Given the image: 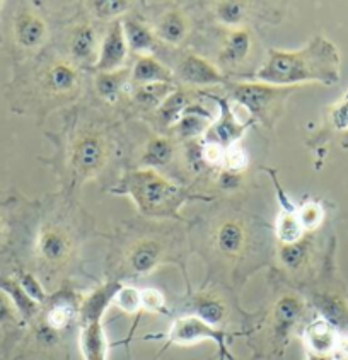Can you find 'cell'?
<instances>
[{
  "mask_svg": "<svg viewBox=\"0 0 348 360\" xmlns=\"http://www.w3.org/2000/svg\"><path fill=\"white\" fill-rule=\"evenodd\" d=\"M79 345H81L84 360H106L108 340L101 319L81 323Z\"/></svg>",
  "mask_w": 348,
  "mask_h": 360,
  "instance_id": "2e32d148",
  "label": "cell"
},
{
  "mask_svg": "<svg viewBox=\"0 0 348 360\" xmlns=\"http://www.w3.org/2000/svg\"><path fill=\"white\" fill-rule=\"evenodd\" d=\"M191 307H193L195 316L203 319L209 325L217 328L224 325L227 319V306L221 295L215 292H200L191 299Z\"/></svg>",
  "mask_w": 348,
  "mask_h": 360,
  "instance_id": "44dd1931",
  "label": "cell"
},
{
  "mask_svg": "<svg viewBox=\"0 0 348 360\" xmlns=\"http://www.w3.org/2000/svg\"><path fill=\"white\" fill-rule=\"evenodd\" d=\"M164 244L159 239L143 238L134 244L127 253V266L131 274L147 275L161 265Z\"/></svg>",
  "mask_w": 348,
  "mask_h": 360,
  "instance_id": "4fadbf2b",
  "label": "cell"
},
{
  "mask_svg": "<svg viewBox=\"0 0 348 360\" xmlns=\"http://www.w3.org/2000/svg\"><path fill=\"white\" fill-rule=\"evenodd\" d=\"M299 222L304 231H313L323 222V209L314 202H307L297 210Z\"/></svg>",
  "mask_w": 348,
  "mask_h": 360,
  "instance_id": "d590c367",
  "label": "cell"
},
{
  "mask_svg": "<svg viewBox=\"0 0 348 360\" xmlns=\"http://www.w3.org/2000/svg\"><path fill=\"white\" fill-rule=\"evenodd\" d=\"M113 304L123 313L134 314L138 309H142V301H140V290L135 287H120L118 292L115 294Z\"/></svg>",
  "mask_w": 348,
  "mask_h": 360,
  "instance_id": "836d02e7",
  "label": "cell"
},
{
  "mask_svg": "<svg viewBox=\"0 0 348 360\" xmlns=\"http://www.w3.org/2000/svg\"><path fill=\"white\" fill-rule=\"evenodd\" d=\"M193 103H191V94L188 91H179L176 89L174 93H171L166 99L162 101V105L159 106L157 117L161 120L162 125L173 128L179 120L183 118V115L186 113V110Z\"/></svg>",
  "mask_w": 348,
  "mask_h": 360,
  "instance_id": "d4e9b609",
  "label": "cell"
},
{
  "mask_svg": "<svg viewBox=\"0 0 348 360\" xmlns=\"http://www.w3.org/2000/svg\"><path fill=\"white\" fill-rule=\"evenodd\" d=\"M215 18L226 26H239L247 15V6L244 2H217L215 4Z\"/></svg>",
  "mask_w": 348,
  "mask_h": 360,
  "instance_id": "d6a6232c",
  "label": "cell"
},
{
  "mask_svg": "<svg viewBox=\"0 0 348 360\" xmlns=\"http://www.w3.org/2000/svg\"><path fill=\"white\" fill-rule=\"evenodd\" d=\"M190 24L186 15L179 9H169L159 18L155 26V36L159 41L169 43V45H179L186 38Z\"/></svg>",
  "mask_w": 348,
  "mask_h": 360,
  "instance_id": "7402d4cb",
  "label": "cell"
},
{
  "mask_svg": "<svg viewBox=\"0 0 348 360\" xmlns=\"http://www.w3.org/2000/svg\"><path fill=\"white\" fill-rule=\"evenodd\" d=\"M19 316L18 309L14 307V304L9 299V295L6 292L0 290V330L2 328H9L14 326L19 323Z\"/></svg>",
  "mask_w": 348,
  "mask_h": 360,
  "instance_id": "74e56055",
  "label": "cell"
},
{
  "mask_svg": "<svg viewBox=\"0 0 348 360\" xmlns=\"http://www.w3.org/2000/svg\"><path fill=\"white\" fill-rule=\"evenodd\" d=\"M79 306L81 304H75L72 299H57L48 307L45 314V326L50 328L55 333L65 330L75 318H79Z\"/></svg>",
  "mask_w": 348,
  "mask_h": 360,
  "instance_id": "484cf974",
  "label": "cell"
},
{
  "mask_svg": "<svg viewBox=\"0 0 348 360\" xmlns=\"http://www.w3.org/2000/svg\"><path fill=\"white\" fill-rule=\"evenodd\" d=\"M7 233H9V221H7L6 212H4L2 207H0V244L6 241Z\"/></svg>",
  "mask_w": 348,
  "mask_h": 360,
  "instance_id": "7bdbcfd3",
  "label": "cell"
},
{
  "mask_svg": "<svg viewBox=\"0 0 348 360\" xmlns=\"http://www.w3.org/2000/svg\"><path fill=\"white\" fill-rule=\"evenodd\" d=\"M278 241L282 244H292L301 241L304 238V229L299 222L297 210H282L278 214L277 226H275Z\"/></svg>",
  "mask_w": 348,
  "mask_h": 360,
  "instance_id": "f546056e",
  "label": "cell"
},
{
  "mask_svg": "<svg viewBox=\"0 0 348 360\" xmlns=\"http://www.w3.org/2000/svg\"><path fill=\"white\" fill-rule=\"evenodd\" d=\"M254 79L268 86L290 87L302 82L335 84L340 79V57L333 43L316 36L307 46L295 51H268L266 62Z\"/></svg>",
  "mask_w": 348,
  "mask_h": 360,
  "instance_id": "6da1fadb",
  "label": "cell"
},
{
  "mask_svg": "<svg viewBox=\"0 0 348 360\" xmlns=\"http://www.w3.org/2000/svg\"><path fill=\"white\" fill-rule=\"evenodd\" d=\"M113 191L130 197L142 215L157 219H181L179 209L190 200L200 198L155 169L143 167L125 173Z\"/></svg>",
  "mask_w": 348,
  "mask_h": 360,
  "instance_id": "7a4b0ae2",
  "label": "cell"
},
{
  "mask_svg": "<svg viewBox=\"0 0 348 360\" xmlns=\"http://www.w3.org/2000/svg\"><path fill=\"white\" fill-rule=\"evenodd\" d=\"M307 360H333L331 355H316V354H307Z\"/></svg>",
  "mask_w": 348,
  "mask_h": 360,
  "instance_id": "ee69618b",
  "label": "cell"
},
{
  "mask_svg": "<svg viewBox=\"0 0 348 360\" xmlns=\"http://www.w3.org/2000/svg\"><path fill=\"white\" fill-rule=\"evenodd\" d=\"M174 155L173 142L166 137H154L147 142L146 150H143L142 159H140V166L143 169H155V167H162L171 162Z\"/></svg>",
  "mask_w": 348,
  "mask_h": 360,
  "instance_id": "4316f807",
  "label": "cell"
},
{
  "mask_svg": "<svg viewBox=\"0 0 348 360\" xmlns=\"http://www.w3.org/2000/svg\"><path fill=\"white\" fill-rule=\"evenodd\" d=\"M247 159L243 149H239L238 146H232L229 149H226V155H224V164L222 166L229 171H239L241 173L243 167L246 166Z\"/></svg>",
  "mask_w": 348,
  "mask_h": 360,
  "instance_id": "ab89813d",
  "label": "cell"
},
{
  "mask_svg": "<svg viewBox=\"0 0 348 360\" xmlns=\"http://www.w3.org/2000/svg\"><path fill=\"white\" fill-rule=\"evenodd\" d=\"M48 38V24L34 9L24 7L12 19V39L18 50L34 51L43 46Z\"/></svg>",
  "mask_w": 348,
  "mask_h": 360,
  "instance_id": "52a82bcc",
  "label": "cell"
},
{
  "mask_svg": "<svg viewBox=\"0 0 348 360\" xmlns=\"http://www.w3.org/2000/svg\"><path fill=\"white\" fill-rule=\"evenodd\" d=\"M79 75L74 63L65 60H53L38 72V86L41 93L50 98H65L74 94L79 87Z\"/></svg>",
  "mask_w": 348,
  "mask_h": 360,
  "instance_id": "8992f818",
  "label": "cell"
},
{
  "mask_svg": "<svg viewBox=\"0 0 348 360\" xmlns=\"http://www.w3.org/2000/svg\"><path fill=\"white\" fill-rule=\"evenodd\" d=\"M176 87L173 84L157 82V84H143V86L135 87L134 99L138 105L143 106H161L164 99L171 93H174Z\"/></svg>",
  "mask_w": 348,
  "mask_h": 360,
  "instance_id": "4dcf8cb0",
  "label": "cell"
},
{
  "mask_svg": "<svg viewBox=\"0 0 348 360\" xmlns=\"http://www.w3.org/2000/svg\"><path fill=\"white\" fill-rule=\"evenodd\" d=\"M128 53V45L123 33L122 21H113L108 27L105 39L99 48L98 60H96V70L99 74L103 72H116L125 63Z\"/></svg>",
  "mask_w": 348,
  "mask_h": 360,
  "instance_id": "9c48e42d",
  "label": "cell"
},
{
  "mask_svg": "<svg viewBox=\"0 0 348 360\" xmlns=\"http://www.w3.org/2000/svg\"><path fill=\"white\" fill-rule=\"evenodd\" d=\"M215 101L219 103V108H221V115H219V120H215L209 130H207L205 142L215 143V146L222 147V149H229V147L236 146V142L243 137L244 130L247 128V123H241L236 118V115L232 113L229 103L226 99L215 98Z\"/></svg>",
  "mask_w": 348,
  "mask_h": 360,
  "instance_id": "30bf717a",
  "label": "cell"
},
{
  "mask_svg": "<svg viewBox=\"0 0 348 360\" xmlns=\"http://www.w3.org/2000/svg\"><path fill=\"white\" fill-rule=\"evenodd\" d=\"M304 314V304L295 295H283L273 306L271 313V321H273V330L278 337H285L287 333L299 323Z\"/></svg>",
  "mask_w": 348,
  "mask_h": 360,
  "instance_id": "d6986e66",
  "label": "cell"
},
{
  "mask_svg": "<svg viewBox=\"0 0 348 360\" xmlns=\"http://www.w3.org/2000/svg\"><path fill=\"white\" fill-rule=\"evenodd\" d=\"M229 93L231 98L239 103L251 117L270 125V118H275L278 108L292 93V87L268 86L263 82H244L231 86Z\"/></svg>",
  "mask_w": 348,
  "mask_h": 360,
  "instance_id": "3957f363",
  "label": "cell"
},
{
  "mask_svg": "<svg viewBox=\"0 0 348 360\" xmlns=\"http://www.w3.org/2000/svg\"><path fill=\"white\" fill-rule=\"evenodd\" d=\"M0 290L6 292L9 295V299L14 304V307L18 309L19 316L26 321L36 318V314L39 313V304L34 302L30 295L24 292V289L19 285L18 278H9V277H0Z\"/></svg>",
  "mask_w": 348,
  "mask_h": 360,
  "instance_id": "cb8c5ba5",
  "label": "cell"
},
{
  "mask_svg": "<svg viewBox=\"0 0 348 360\" xmlns=\"http://www.w3.org/2000/svg\"><path fill=\"white\" fill-rule=\"evenodd\" d=\"M120 287H122V283L110 282L105 283L103 287H99V289H96L93 294L87 295V297L81 302V306H79V323L103 319L108 306L113 304V297Z\"/></svg>",
  "mask_w": 348,
  "mask_h": 360,
  "instance_id": "ac0fdd59",
  "label": "cell"
},
{
  "mask_svg": "<svg viewBox=\"0 0 348 360\" xmlns=\"http://www.w3.org/2000/svg\"><path fill=\"white\" fill-rule=\"evenodd\" d=\"M74 253V239L60 224L48 222L36 238V256L48 268H63Z\"/></svg>",
  "mask_w": 348,
  "mask_h": 360,
  "instance_id": "5b68a950",
  "label": "cell"
},
{
  "mask_svg": "<svg viewBox=\"0 0 348 360\" xmlns=\"http://www.w3.org/2000/svg\"><path fill=\"white\" fill-rule=\"evenodd\" d=\"M128 79V70L122 69L116 72H103L96 75V91L108 103H116V99L122 94Z\"/></svg>",
  "mask_w": 348,
  "mask_h": 360,
  "instance_id": "83f0119b",
  "label": "cell"
},
{
  "mask_svg": "<svg viewBox=\"0 0 348 360\" xmlns=\"http://www.w3.org/2000/svg\"><path fill=\"white\" fill-rule=\"evenodd\" d=\"M214 248L219 255L226 258H238L244 253L247 246V234L246 226L239 219H224L217 224L214 229Z\"/></svg>",
  "mask_w": 348,
  "mask_h": 360,
  "instance_id": "8fae6325",
  "label": "cell"
},
{
  "mask_svg": "<svg viewBox=\"0 0 348 360\" xmlns=\"http://www.w3.org/2000/svg\"><path fill=\"white\" fill-rule=\"evenodd\" d=\"M176 75L179 81H183L188 86H215V84L224 82V75L221 70L210 63L209 60L198 57V55H186L181 62L178 63Z\"/></svg>",
  "mask_w": 348,
  "mask_h": 360,
  "instance_id": "7c38bea8",
  "label": "cell"
},
{
  "mask_svg": "<svg viewBox=\"0 0 348 360\" xmlns=\"http://www.w3.org/2000/svg\"><path fill=\"white\" fill-rule=\"evenodd\" d=\"M18 282L24 289V292H26L34 302H38L39 306L46 301V290L43 289L41 282H39L33 274H30V271H21L18 277Z\"/></svg>",
  "mask_w": 348,
  "mask_h": 360,
  "instance_id": "8d00e7d4",
  "label": "cell"
},
{
  "mask_svg": "<svg viewBox=\"0 0 348 360\" xmlns=\"http://www.w3.org/2000/svg\"><path fill=\"white\" fill-rule=\"evenodd\" d=\"M316 304H318L319 311L328 323H335V325L348 323V307L342 299L335 297V295H323L316 301Z\"/></svg>",
  "mask_w": 348,
  "mask_h": 360,
  "instance_id": "1f68e13d",
  "label": "cell"
},
{
  "mask_svg": "<svg viewBox=\"0 0 348 360\" xmlns=\"http://www.w3.org/2000/svg\"><path fill=\"white\" fill-rule=\"evenodd\" d=\"M241 174H239V171H222L221 174H219V186L224 188V190H234V188H239L241 186Z\"/></svg>",
  "mask_w": 348,
  "mask_h": 360,
  "instance_id": "60d3db41",
  "label": "cell"
},
{
  "mask_svg": "<svg viewBox=\"0 0 348 360\" xmlns=\"http://www.w3.org/2000/svg\"><path fill=\"white\" fill-rule=\"evenodd\" d=\"M174 72L166 67L164 63L155 60L150 55L146 57H140L135 63L134 70H131V81L137 86H143V84H157V82H166L173 84Z\"/></svg>",
  "mask_w": 348,
  "mask_h": 360,
  "instance_id": "603a6c76",
  "label": "cell"
},
{
  "mask_svg": "<svg viewBox=\"0 0 348 360\" xmlns=\"http://www.w3.org/2000/svg\"><path fill=\"white\" fill-rule=\"evenodd\" d=\"M131 4L125 2V0H106V2L105 0H101V2H89L91 11H93L99 19L116 18V15L127 12Z\"/></svg>",
  "mask_w": 348,
  "mask_h": 360,
  "instance_id": "e575fe53",
  "label": "cell"
},
{
  "mask_svg": "<svg viewBox=\"0 0 348 360\" xmlns=\"http://www.w3.org/2000/svg\"><path fill=\"white\" fill-rule=\"evenodd\" d=\"M140 301H142V309L149 311V313H164L166 311L162 294L155 289L140 290Z\"/></svg>",
  "mask_w": 348,
  "mask_h": 360,
  "instance_id": "f35d334b",
  "label": "cell"
},
{
  "mask_svg": "<svg viewBox=\"0 0 348 360\" xmlns=\"http://www.w3.org/2000/svg\"><path fill=\"white\" fill-rule=\"evenodd\" d=\"M2 7H4V2H0V9H2Z\"/></svg>",
  "mask_w": 348,
  "mask_h": 360,
  "instance_id": "f6af8a7d",
  "label": "cell"
},
{
  "mask_svg": "<svg viewBox=\"0 0 348 360\" xmlns=\"http://www.w3.org/2000/svg\"><path fill=\"white\" fill-rule=\"evenodd\" d=\"M122 24L128 50L135 51V53H142V57L150 55L152 51L157 50L161 41H159V38L155 36V31H152L149 26H146V24L135 18L123 19Z\"/></svg>",
  "mask_w": 348,
  "mask_h": 360,
  "instance_id": "e0dca14e",
  "label": "cell"
},
{
  "mask_svg": "<svg viewBox=\"0 0 348 360\" xmlns=\"http://www.w3.org/2000/svg\"><path fill=\"white\" fill-rule=\"evenodd\" d=\"M335 354L337 357L348 360V337H338V343H337V349H335Z\"/></svg>",
  "mask_w": 348,
  "mask_h": 360,
  "instance_id": "b9f144b4",
  "label": "cell"
},
{
  "mask_svg": "<svg viewBox=\"0 0 348 360\" xmlns=\"http://www.w3.org/2000/svg\"><path fill=\"white\" fill-rule=\"evenodd\" d=\"M226 338L227 335L224 331L217 330L197 316H185V318L176 319L169 333H167V340L174 345H195L203 340H212V342L217 343L221 350H224Z\"/></svg>",
  "mask_w": 348,
  "mask_h": 360,
  "instance_id": "ba28073f",
  "label": "cell"
},
{
  "mask_svg": "<svg viewBox=\"0 0 348 360\" xmlns=\"http://www.w3.org/2000/svg\"><path fill=\"white\" fill-rule=\"evenodd\" d=\"M108 155H110V146L105 135L93 130L81 131L72 146V169L82 179L94 178L106 166Z\"/></svg>",
  "mask_w": 348,
  "mask_h": 360,
  "instance_id": "277c9868",
  "label": "cell"
},
{
  "mask_svg": "<svg viewBox=\"0 0 348 360\" xmlns=\"http://www.w3.org/2000/svg\"><path fill=\"white\" fill-rule=\"evenodd\" d=\"M304 342H306L307 354L331 355L337 349L338 335L333 325L326 319H316L304 331Z\"/></svg>",
  "mask_w": 348,
  "mask_h": 360,
  "instance_id": "5bb4252c",
  "label": "cell"
},
{
  "mask_svg": "<svg viewBox=\"0 0 348 360\" xmlns=\"http://www.w3.org/2000/svg\"><path fill=\"white\" fill-rule=\"evenodd\" d=\"M311 248L309 243L306 239H301L297 243L292 244H282L278 250V258L282 262V265L290 271H299L309 262Z\"/></svg>",
  "mask_w": 348,
  "mask_h": 360,
  "instance_id": "f1b7e54d",
  "label": "cell"
},
{
  "mask_svg": "<svg viewBox=\"0 0 348 360\" xmlns=\"http://www.w3.org/2000/svg\"><path fill=\"white\" fill-rule=\"evenodd\" d=\"M251 46H253V38L250 31L238 27L224 39L221 51H219V62L226 67L241 65L250 57Z\"/></svg>",
  "mask_w": 348,
  "mask_h": 360,
  "instance_id": "9a60e30c",
  "label": "cell"
},
{
  "mask_svg": "<svg viewBox=\"0 0 348 360\" xmlns=\"http://www.w3.org/2000/svg\"><path fill=\"white\" fill-rule=\"evenodd\" d=\"M99 38L94 26L84 22L75 27L69 36V55L74 62H89L94 55H99Z\"/></svg>",
  "mask_w": 348,
  "mask_h": 360,
  "instance_id": "ffe728a7",
  "label": "cell"
}]
</instances>
